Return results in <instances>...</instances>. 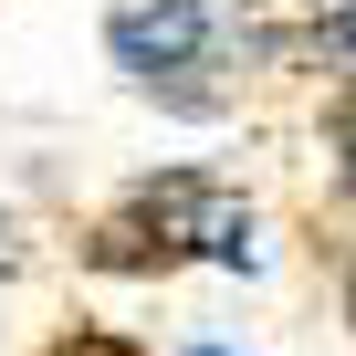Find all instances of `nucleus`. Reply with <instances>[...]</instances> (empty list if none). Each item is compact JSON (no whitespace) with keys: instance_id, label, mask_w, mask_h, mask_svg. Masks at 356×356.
I'll list each match as a JSON object with an SVG mask.
<instances>
[{"instance_id":"7","label":"nucleus","mask_w":356,"mask_h":356,"mask_svg":"<svg viewBox=\"0 0 356 356\" xmlns=\"http://www.w3.org/2000/svg\"><path fill=\"white\" fill-rule=\"evenodd\" d=\"M325 11H356V0H325Z\"/></svg>"},{"instance_id":"6","label":"nucleus","mask_w":356,"mask_h":356,"mask_svg":"<svg viewBox=\"0 0 356 356\" xmlns=\"http://www.w3.org/2000/svg\"><path fill=\"white\" fill-rule=\"evenodd\" d=\"M346 325H356V273H346Z\"/></svg>"},{"instance_id":"2","label":"nucleus","mask_w":356,"mask_h":356,"mask_svg":"<svg viewBox=\"0 0 356 356\" xmlns=\"http://www.w3.org/2000/svg\"><path fill=\"white\" fill-rule=\"evenodd\" d=\"M136 231H147V252L157 262H178V252H210V231H220V200H210V178H189V168H178V178H157V189H136V210H126Z\"/></svg>"},{"instance_id":"1","label":"nucleus","mask_w":356,"mask_h":356,"mask_svg":"<svg viewBox=\"0 0 356 356\" xmlns=\"http://www.w3.org/2000/svg\"><path fill=\"white\" fill-rule=\"evenodd\" d=\"M200 42H210V11L200 0H126L115 11V63L126 74H178V63H200Z\"/></svg>"},{"instance_id":"4","label":"nucleus","mask_w":356,"mask_h":356,"mask_svg":"<svg viewBox=\"0 0 356 356\" xmlns=\"http://www.w3.org/2000/svg\"><path fill=\"white\" fill-rule=\"evenodd\" d=\"M325 126H335V147H346V157H356V95H346V105H335V115H325Z\"/></svg>"},{"instance_id":"3","label":"nucleus","mask_w":356,"mask_h":356,"mask_svg":"<svg viewBox=\"0 0 356 356\" xmlns=\"http://www.w3.org/2000/svg\"><path fill=\"white\" fill-rule=\"evenodd\" d=\"M42 356H136V346L105 335V325H84V335H63V346H42Z\"/></svg>"},{"instance_id":"5","label":"nucleus","mask_w":356,"mask_h":356,"mask_svg":"<svg viewBox=\"0 0 356 356\" xmlns=\"http://www.w3.org/2000/svg\"><path fill=\"white\" fill-rule=\"evenodd\" d=\"M0 273H11V220H0Z\"/></svg>"},{"instance_id":"8","label":"nucleus","mask_w":356,"mask_h":356,"mask_svg":"<svg viewBox=\"0 0 356 356\" xmlns=\"http://www.w3.org/2000/svg\"><path fill=\"white\" fill-rule=\"evenodd\" d=\"M346 189H356V157H346Z\"/></svg>"}]
</instances>
